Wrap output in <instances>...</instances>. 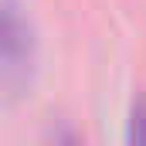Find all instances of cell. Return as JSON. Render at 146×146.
Returning <instances> with one entry per match:
<instances>
[{"label": "cell", "mask_w": 146, "mask_h": 146, "mask_svg": "<svg viewBox=\"0 0 146 146\" xmlns=\"http://www.w3.org/2000/svg\"><path fill=\"white\" fill-rule=\"evenodd\" d=\"M34 58V34L14 0H0V72L24 75Z\"/></svg>", "instance_id": "6da1fadb"}, {"label": "cell", "mask_w": 146, "mask_h": 146, "mask_svg": "<svg viewBox=\"0 0 146 146\" xmlns=\"http://www.w3.org/2000/svg\"><path fill=\"white\" fill-rule=\"evenodd\" d=\"M129 146H146V95H136L129 109Z\"/></svg>", "instance_id": "7a4b0ae2"}]
</instances>
